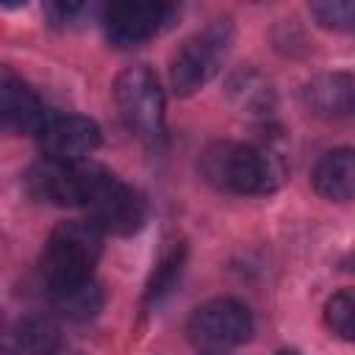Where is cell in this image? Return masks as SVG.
Wrapping results in <instances>:
<instances>
[{
  "instance_id": "ffe728a7",
  "label": "cell",
  "mask_w": 355,
  "mask_h": 355,
  "mask_svg": "<svg viewBox=\"0 0 355 355\" xmlns=\"http://www.w3.org/2000/svg\"><path fill=\"white\" fill-rule=\"evenodd\" d=\"M0 355H17V352H11V349H3V347H0Z\"/></svg>"
},
{
  "instance_id": "4fadbf2b",
  "label": "cell",
  "mask_w": 355,
  "mask_h": 355,
  "mask_svg": "<svg viewBox=\"0 0 355 355\" xmlns=\"http://www.w3.org/2000/svg\"><path fill=\"white\" fill-rule=\"evenodd\" d=\"M227 97L241 114H250V116H269L275 111L272 83L250 67H241L227 78Z\"/></svg>"
},
{
  "instance_id": "8992f818",
  "label": "cell",
  "mask_w": 355,
  "mask_h": 355,
  "mask_svg": "<svg viewBox=\"0 0 355 355\" xmlns=\"http://www.w3.org/2000/svg\"><path fill=\"white\" fill-rule=\"evenodd\" d=\"M252 327H255V322L244 302L230 300V297H216V300L200 305L189 316L186 333L194 347H200L205 352H222V349L250 341Z\"/></svg>"
},
{
  "instance_id": "9c48e42d",
  "label": "cell",
  "mask_w": 355,
  "mask_h": 355,
  "mask_svg": "<svg viewBox=\"0 0 355 355\" xmlns=\"http://www.w3.org/2000/svg\"><path fill=\"white\" fill-rule=\"evenodd\" d=\"M39 147L47 161H86L100 147V128L94 119L80 114H64V116H47V122L39 128Z\"/></svg>"
},
{
  "instance_id": "7a4b0ae2",
  "label": "cell",
  "mask_w": 355,
  "mask_h": 355,
  "mask_svg": "<svg viewBox=\"0 0 355 355\" xmlns=\"http://www.w3.org/2000/svg\"><path fill=\"white\" fill-rule=\"evenodd\" d=\"M103 233L92 222L58 225L42 250V280L47 294L94 280V263L100 258Z\"/></svg>"
},
{
  "instance_id": "5b68a950",
  "label": "cell",
  "mask_w": 355,
  "mask_h": 355,
  "mask_svg": "<svg viewBox=\"0 0 355 355\" xmlns=\"http://www.w3.org/2000/svg\"><path fill=\"white\" fill-rule=\"evenodd\" d=\"M105 175H108V169L89 161V158L72 161V164L44 158L42 164H36L28 172L25 183H28V191L42 202L67 205V208H86Z\"/></svg>"
},
{
  "instance_id": "9a60e30c",
  "label": "cell",
  "mask_w": 355,
  "mask_h": 355,
  "mask_svg": "<svg viewBox=\"0 0 355 355\" xmlns=\"http://www.w3.org/2000/svg\"><path fill=\"white\" fill-rule=\"evenodd\" d=\"M17 338L19 347L31 355H50L53 349L61 347V336L53 319L47 316H28L17 324Z\"/></svg>"
},
{
  "instance_id": "6da1fadb",
  "label": "cell",
  "mask_w": 355,
  "mask_h": 355,
  "mask_svg": "<svg viewBox=\"0 0 355 355\" xmlns=\"http://www.w3.org/2000/svg\"><path fill=\"white\" fill-rule=\"evenodd\" d=\"M202 178L227 194H269L283 180L280 158L261 144L214 141L200 155Z\"/></svg>"
},
{
  "instance_id": "30bf717a",
  "label": "cell",
  "mask_w": 355,
  "mask_h": 355,
  "mask_svg": "<svg viewBox=\"0 0 355 355\" xmlns=\"http://www.w3.org/2000/svg\"><path fill=\"white\" fill-rule=\"evenodd\" d=\"M47 108L36 89L11 67L0 64V128L11 133H39Z\"/></svg>"
},
{
  "instance_id": "3957f363",
  "label": "cell",
  "mask_w": 355,
  "mask_h": 355,
  "mask_svg": "<svg viewBox=\"0 0 355 355\" xmlns=\"http://www.w3.org/2000/svg\"><path fill=\"white\" fill-rule=\"evenodd\" d=\"M236 31L230 19H214L202 31L191 33L172 55L169 64V80L175 94L189 97L200 92L225 64L230 47H233Z\"/></svg>"
},
{
  "instance_id": "2e32d148",
  "label": "cell",
  "mask_w": 355,
  "mask_h": 355,
  "mask_svg": "<svg viewBox=\"0 0 355 355\" xmlns=\"http://www.w3.org/2000/svg\"><path fill=\"white\" fill-rule=\"evenodd\" d=\"M324 322H327V327L336 336H341L347 341L355 336V297H352L349 288H344V291H338V294H333L327 300V305H324Z\"/></svg>"
},
{
  "instance_id": "52a82bcc",
  "label": "cell",
  "mask_w": 355,
  "mask_h": 355,
  "mask_svg": "<svg viewBox=\"0 0 355 355\" xmlns=\"http://www.w3.org/2000/svg\"><path fill=\"white\" fill-rule=\"evenodd\" d=\"M86 211H89V222L100 233H114V236H130L147 219L144 197L133 186L119 180L111 169L103 178V183L97 186Z\"/></svg>"
},
{
  "instance_id": "d6986e66",
  "label": "cell",
  "mask_w": 355,
  "mask_h": 355,
  "mask_svg": "<svg viewBox=\"0 0 355 355\" xmlns=\"http://www.w3.org/2000/svg\"><path fill=\"white\" fill-rule=\"evenodd\" d=\"M277 355H302V352H297V349H280Z\"/></svg>"
},
{
  "instance_id": "7c38bea8",
  "label": "cell",
  "mask_w": 355,
  "mask_h": 355,
  "mask_svg": "<svg viewBox=\"0 0 355 355\" xmlns=\"http://www.w3.org/2000/svg\"><path fill=\"white\" fill-rule=\"evenodd\" d=\"M352 178H355V161L349 147L324 153L311 175L313 189L324 200H336V202H347L352 197Z\"/></svg>"
},
{
  "instance_id": "e0dca14e",
  "label": "cell",
  "mask_w": 355,
  "mask_h": 355,
  "mask_svg": "<svg viewBox=\"0 0 355 355\" xmlns=\"http://www.w3.org/2000/svg\"><path fill=\"white\" fill-rule=\"evenodd\" d=\"M311 14L322 28L333 31H349L355 22V6L349 0H327V3H313Z\"/></svg>"
},
{
  "instance_id": "ba28073f",
  "label": "cell",
  "mask_w": 355,
  "mask_h": 355,
  "mask_svg": "<svg viewBox=\"0 0 355 355\" xmlns=\"http://www.w3.org/2000/svg\"><path fill=\"white\" fill-rule=\"evenodd\" d=\"M175 14H178V6H169V3L125 0V3H111L105 8L103 25L111 44L139 47L153 36H158L164 28H169Z\"/></svg>"
},
{
  "instance_id": "ac0fdd59",
  "label": "cell",
  "mask_w": 355,
  "mask_h": 355,
  "mask_svg": "<svg viewBox=\"0 0 355 355\" xmlns=\"http://www.w3.org/2000/svg\"><path fill=\"white\" fill-rule=\"evenodd\" d=\"M50 355H83V352H80V349H72V347H64V344H61V347H58V349H53Z\"/></svg>"
},
{
  "instance_id": "5bb4252c",
  "label": "cell",
  "mask_w": 355,
  "mask_h": 355,
  "mask_svg": "<svg viewBox=\"0 0 355 355\" xmlns=\"http://www.w3.org/2000/svg\"><path fill=\"white\" fill-rule=\"evenodd\" d=\"M50 300L67 319H75V322H86V319L97 316V311L103 308V291L94 280H86L80 286L50 294Z\"/></svg>"
},
{
  "instance_id": "8fae6325",
  "label": "cell",
  "mask_w": 355,
  "mask_h": 355,
  "mask_svg": "<svg viewBox=\"0 0 355 355\" xmlns=\"http://www.w3.org/2000/svg\"><path fill=\"white\" fill-rule=\"evenodd\" d=\"M352 92H355L352 75H347V72H330V75L313 78L305 86L302 97H305V105L316 116L336 119V116H349L352 114Z\"/></svg>"
},
{
  "instance_id": "277c9868",
  "label": "cell",
  "mask_w": 355,
  "mask_h": 355,
  "mask_svg": "<svg viewBox=\"0 0 355 355\" xmlns=\"http://www.w3.org/2000/svg\"><path fill=\"white\" fill-rule=\"evenodd\" d=\"M114 100L122 122L136 139L147 144H158L164 139V92L158 78L144 64L119 72Z\"/></svg>"
}]
</instances>
